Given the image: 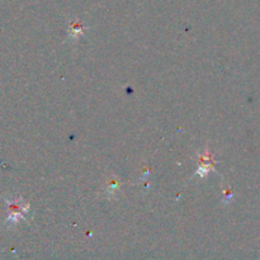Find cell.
Returning a JSON list of instances; mask_svg holds the SVG:
<instances>
[{"label":"cell","mask_w":260,"mask_h":260,"mask_svg":"<svg viewBox=\"0 0 260 260\" xmlns=\"http://www.w3.org/2000/svg\"><path fill=\"white\" fill-rule=\"evenodd\" d=\"M28 210L26 205L21 203V202L17 201L16 203H11V216H9V221H14L17 222L18 220H21L22 216L26 213V211Z\"/></svg>","instance_id":"1"}]
</instances>
